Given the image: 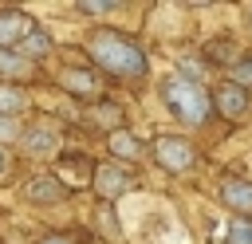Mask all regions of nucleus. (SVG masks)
I'll use <instances>...</instances> for the list:
<instances>
[{"label": "nucleus", "mask_w": 252, "mask_h": 244, "mask_svg": "<svg viewBox=\"0 0 252 244\" xmlns=\"http://www.w3.org/2000/svg\"><path fill=\"white\" fill-rule=\"evenodd\" d=\"M158 94H161V106H165L177 122H185V126H201V122L209 118V94L201 91V83H189V79H181V75L169 71V75L161 79Z\"/></svg>", "instance_id": "obj_1"}, {"label": "nucleus", "mask_w": 252, "mask_h": 244, "mask_svg": "<svg viewBox=\"0 0 252 244\" xmlns=\"http://www.w3.org/2000/svg\"><path fill=\"white\" fill-rule=\"evenodd\" d=\"M91 55H94V63L98 67H106V71H114V75H142L146 71V55L134 47V43H126L122 35H114V31H94L91 35Z\"/></svg>", "instance_id": "obj_2"}, {"label": "nucleus", "mask_w": 252, "mask_h": 244, "mask_svg": "<svg viewBox=\"0 0 252 244\" xmlns=\"http://www.w3.org/2000/svg\"><path fill=\"white\" fill-rule=\"evenodd\" d=\"M154 157H158L165 169L181 173V169H189V165H193L197 150H193L185 138H173V134H165V138H158V142H154Z\"/></svg>", "instance_id": "obj_3"}, {"label": "nucleus", "mask_w": 252, "mask_h": 244, "mask_svg": "<svg viewBox=\"0 0 252 244\" xmlns=\"http://www.w3.org/2000/svg\"><path fill=\"white\" fill-rule=\"evenodd\" d=\"M20 146L32 157H51V153H59V130L55 126H28V130H20Z\"/></svg>", "instance_id": "obj_4"}, {"label": "nucleus", "mask_w": 252, "mask_h": 244, "mask_svg": "<svg viewBox=\"0 0 252 244\" xmlns=\"http://www.w3.org/2000/svg\"><path fill=\"white\" fill-rule=\"evenodd\" d=\"M130 185H134V177H130L122 165H98V169H94V189H98L102 197H122Z\"/></svg>", "instance_id": "obj_5"}, {"label": "nucleus", "mask_w": 252, "mask_h": 244, "mask_svg": "<svg viewBox=\"0 0 252 244\" xmlns=\"http://www.w3.org/2000/svg\"><path fill=\"white\" fill-rule=\"evenodd\" d=\"M217 110L220 114H228V118H240L244 110H248V91L244 87H236V83H220V91H217Z\"/></svg>", "instance_id": "obj_6"}, {"label": "nucleus", "mask_w": 252, "mask_h": 244, "mask_svg": "<svg viewBox=\"0 0 252 244\" xmlns=\"http://www.w3.org/2000/svg\"><path fill=\"white\" fill-rule=\"evenodd\" d=\"M220 201L236 213H252V181H240V177L220 181Z\"/></svg>", "instance_id": "obj_7"}, {"label": "nucleus", "mask_w": 252, "mask_h": 244, "mask_svg": "<svg viewBox=\"0 0 252 244\" xmlns=\"http://www.w3.org/2000/svg\"><path fill=\"white\" fill-rule=\"evenodd\" d=\"M28 28H35L28 16H20V12H0V47H16L24 35H28Z\"/></svg>", "instance_id": "obj_8"}, {"label": "nucleus", "mask_w": 252, "mask_h": 244, "mask_svg": "<svg viewBox=\"0 0 252 244\" xmlns=\"http://www.w3.org/2000/svg\"><path fill=\"white\" fill-rule=\"evenodd\" d=\"M24 193H28L32 205H55V201H63V185L55 177H32L24 185Z\"/></svg>", "instance_id": "obj_9"}, {"label": "nucleus", "mask_w": 252, "mask_h": 244, "mask_svg": "<svg viewBox=\"0 0 252 244\" xmlns=\"http://www.w3.org/2000/svg\"><path fill=\"white\" fill-rule=\"evenodd\" d=\"M16 47H20V51H16L20 59H43V55L51 51V35H47L43 28H28V35H24Z\"/></svg>", "instance_id": "obj_10"}, {"label": "nucleus", "mask_w": 252, "mask_h": 244, "mask_svg": "<svg viewBox=\"0 0 252 244\" xmlns=\"http://www.w3.org/2000/svg\"><path fill=\"white\" fill-rule=\"evenodd\" d=\"M59 83H63V91H75V94H94L98 91V79L91 71H75V67H67L59 75Z\"/></svg>", "instance_id": "obj_11"}, {"label": "nucleus", "mask_w": 252, "mask_h": 244, "mask_svg": "<svg viewBox=\"0 0 252 244\" xmlns=\"http://www.w3.org/2000/svg\"><path fill=\"white\" fill-rule=\"evenodd\" d=\"M24 106H28L24 91H16V87H4V83H0V118H8V114H20Z\"/></svg>", "instance_id": "obj_12"}, {"label": "nucleus", "mask_w": 252, "mask_h": 244, "mask_svg": "<svg viewBox=\"0 0 252 244\" xmlns=\"http://www.w3.org/2000/svg\"><path fill=\"white\" fill-rule=\"evenodd\" d=\"M110 153H114V157H126V161H130V157H138V138H134V134L114 130V134H110Z\"/></svg>", "instance_id": "obj_13"}, {"label": "nucleus", "mask_w": 252, "mask_h": 244, "mask_svg": "<svg viewBox=\"0 0 252 244\" xmlns=\"http://www.w3.org/2000/svg\"><path fill=\"white\" fill-rule=\"evenodd\" d=\"M220 244H252V220H228Z\"/></svg>", "instance_id": "obj_14"}, {"label": "nucleus", "mask_w": 252, "mask_h": 244, "mask_svg": "<svg viewBox=\"0 0 252 244\" xmlns=\"http://www.w3.org/2000/svg\"><path fill=\"white\" fill-rule=\"evenodd\" d=\"M24 71H28V59H20L8 47H0V75H24Z\"/></svg>", "instance_id": "obj_15"}, {"label": "nucleus", "mask_w": 252, "mask_h": 244, "mask_svg": "<svg viewBox=\"0 0 252 244\" xmlns=\"http://www.w3.org/2000/svg\"><path fill=\"white\" fill-rule=\"evenodd\" d=\"M232 79H236V87L252 83V59H240V63H232Z\"/></svg>", "instance_id": "obj_16"}, {"label": "nucleus", "mask_w": 252, "mask_h": 244, "mask_svg": "<svg viewBox=\"0 0 252 244\" xmlns=\"http://www.w3.org/2000/svg\"><path fill=\"white\" fill-rule=\"evenodd\" d=\"M8 138H20V126H16L12 118H0V146H4Z\"/></svg>", "instance_id": "obj_17"}, {"label": "nucleus", "mask_w": 252, "mask_h": 244, "mask_svg": "<svg viewBox=\"0 0 252 244\" xmlns=\"http://www.w3.org/2000/svg\"><path fill=\"white\" fill-rule=\"evenodd\" d=\"M118 4H79V12H87V16H106V12H114Z\"/></svg>", "instance_id": "obj_18"}, {"label": "nucleus", "mask_w": 252, "mask_h": 244, "mask_svg": "<svg viewBox=\"0 0 252 244\" xmlns=\"http://www.w3.org/2000/svg\"><path fill=\"white\" fill-rule=\"evenodd\" d=\"M39 244H71V240H67V236H43Z\"/></svg>", "instance_id": "obj_19"}, {"label": "nucleus", "mask_w": 252, "mask_h": 244, "mask_svg": "<svg viewBox=\"0 0 252 244\" xmlns=\"http://www.w3.org/2000/svg\"><path fill=\"white\" fill-rule=\"evenodd\" d=\"M4 173H8V150L0 146V177H4Z\"/></svg>", "instance_id": "obj_20"}]
</instances>
